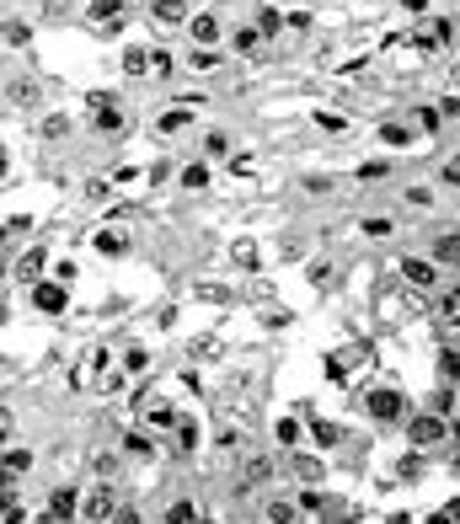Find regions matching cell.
<instances>
[{
    "label": "cell",
    "mask_w": 460,
    "mask_h": 524,
    "mask_svg": "<svg viewBox=\"0 0 460 524\" xmlns=\"http://www.w3.org/2000/svg\"><path fill=\"white\" fill-rule=\"evenodd\" d=\"M407 439H412V450H444L450 444V423H444V412H418L407 423Z\"/></svg>",
    "instance_id": "cell-1"
},
{
    "label": "cell",
    "mask_w": 460,
    "mask_h": 524,
    "mask_svg": "<svg viewBox=\"0 0 460 524\" xmlns=\"http://www.w3.org/2000/svg\"><path fill=\"white\" fill-rule=\"evenodd\" d=\"M118 492H113V482H91L86 492H81V519L86 524H113V514H118Z\"/></svg>",
    "instance_id": "cell-2"
},
{
    "label": "cell",
    "mask_w": 460,
    "mask_h": 524,
    "mask_svg": "<svg viewBox=\"0 0 460 524\" xmlns=\"http://www.w3.org/2000/svg\"><path fill=\"white\" fill-rule=\"evenodd\" d=\"M188 38H193V49H220V43H225L220 6H204V11H193V22H188Z\"/></svg>",
    "instance_id": "cell-3"
},
{
    "label": "cell",
    "mask_w": 460,
    "mask_h": 524,
    "mask_svg": "<svg viewBox=\"0 0 460 524\" xmlns=\"http://www.w3.org/2000/svg\"><path fill=\"white\" fill-rule=\"evenodd\" d=\"M402 279L412 289H428V295H434L439 289V262L434 257H402Z\"/></svg>",
    "instance_id": "cell-4"
},
{
    "label": "cell",
    "mask_w": 460,
    "mask_h": 524,
    "mask_svg": "<svg viewBox=\"0 0 460 524\" xmlns=\"http://www.w3.org/2000/svg\"><path fill=\"white\" fill-rule=\"evenodd\" d=\"M370 418H380V423L402 418V391H396V385H375L370 391Z\"/></svg>",
    "instance_id": "cell-5"
},
{
    "label": "cell",
    "mask_w": 460,
    "mask_h": 524,
    "mask_svg": "<svg viewBox=\"0 0 460 524\" xmlns=\"http://www.w3.org/2000/svg\"><path fill=\"white\" fill-rule=\"evenodd\" d=\"M273 476H279V460H273V455H247V460H241V482H247V487H268Z\"/></svg>",
    "instance_id": "cell-6"
},
{
    "label": "cell",
    "mask_w": 460,
    "mask_h": 524,
    "mask_svg": "<svg viewBox=\"0 0 460 524\" xmlns=\"http://www.w3.org/2000/svg\"><path fill=\"white\" fill-rule=\"evenodd\" d=\"M150 17H156L161 27H188L193 6H188V0H150Z\"/></svg>",
    "instance_id": "cell-7"
},
{
    "label": "cell",
    "mask_w": 460,
    "mask_h": 524,
    "mask_svg": "<svg viewBox=\"0 0 460 524\" xmlns=\"http://www.w3.org/2000/svg\"><path fill=\"white\" fill-rule=\"evenodd\" d=\"M380 145H391V150H407V145H418V129L402 118H380Z\"/></svg>",
    "instance_id": "cell-8"
},
{
    "label": "cell",
    "mask_w": 460,
    "mask_h": 524,
    "mask_svg": "<svg viewBox=\"0 0 460 524\" xmlns=\"http://www.w3.org/2000/svg\"><path fill=\"white\" fill-rule=\"evenodd\" d=\"M230 49H236L241 59H257V54L268 49V38L257 33V22H247V27H236V33H230Z\"/></svg>",
    "instance_id": "cell-9"
},
{
    "label": "cell",
    "mask_w": 460,
    "mask_h": 524,
    "mask_svg": "<svg viewBox=\"0 0 460 524\" xmlns=\"http://www.w3.org/2000/svg\"><path fill=\"white\" fill-rule=\"evenodd\" d=\"M434 321H439V332H444V337H450V343H455V337H460V289H450V295L439 300Z\"/></svg>",
    "instance_id": "cell-10"
},
{
    "label": "cell",
    "mask_w": 460,
    "mask_h": 524,
    "mask_svg": "<svg viewBox=\"0 0 460 524\" xmlns=\"http://www.w3.org/2000/svg\"><path fill=\"white\" fill-rule=\"evenodd\" d=\"M129 11V0H91L86 6V22L91 27H118V17Z\"/></svg>",
    "instance_id": "cell-11"
},
{
    "label": "cell",
    "mask_w": 460,
    "mask_h": 524,
    "mask_svg": "<svg viewBox=\"0 0 460 524\" xmlns=\"http://www.w3.org/2000/svg\"><path fill=\"white\" fill-rule=\"evenodd\" d=\"M418 49H423V54H439V49H450V22H444V17H434L428 27H418Z\"/></svg>",
    "instance_id": "cell-12"
},
{
    "label": "cell",
    "mask_w": 460,
    "mask_h": 524,
    "mask_svg": "<svg viewBox=\"0 0 460 524\" xmlns=\"http://www.w3.org/2000/svg\"><path fill=\"white\" fill-rule=\"evenodd\" d=\"M33 305H38V311L43 316H59V311H65V284H33Z\"/></svg>",
    "instance_id": "cell-13"
},
{
    "label": "cell",
    "mask_w": 460,
    "mask_h": 524,
    "mask_svg": "<svg viewBox=\"0 0 460 524\" xmlns=\"http://www.w3.org/2000/svg\"><path fill=\"white\" fill-rule=\"evenodd\" d=\"M27 471H33V450H22V444H11V450H6V482H22Z\"/></svg>",
    "instance_id": "cell-14"
},
{
    "label": "cell",
    "mask_w": 460,
    "mask_h": 524,
    "mask_svg": "<svg viewBox=\"0 0 460 524\" xmlns=\"http://www.w3.org/2000/svg\"><path fill=\"white\" fill-rule=\"evenodd\" d=\"M428 257L444 262V268H460V236H439L434 246H428Z\"/></svg>",
    "instance_id": "cell-15"
},
{
    "label": "cell",
    "mask_w": 460,
    "mask_h": 524,
    "mask_svg": "<svg viewBox=\"0 0 460 524\" xmlns=\"http://www.w3.org/2000/svg\"><path fill=\"white\" fill-rule=\"evenodd\" d=\"M188 123H193V113H188V107H177V113H161V118H156V134H166V140H177V134L188 129Z\"/></svg>",
    "instance_id": "cell-16"
},
{
    "label": "cell",
    "mask_w": 460,
    "mask_h": 524,
    "mask_svg": "<svg viewBox=\"0 0 460 524\" xmlns=\"http://www.w3.org/2000/svg\"><path fill=\"white\" fill-rule=\"evenodd\" d=\"M263 519H268V524H300V508L284 503V498H273V503L263 508Z\"/></svg>",
    "instance_id": "cell-17"
},
{
    "label": "cell",
    "mask_w": 460,
    "mask_h": 524,
    "mask_svg": "<svg viewBox=\"0 0 460 524\" xmlns=\"http://www.w3.org/2000/svg\"><path fill=\"white\" fill-rule=\"evenodd\" d=\"M86 466H91V476H97V482H113V471H118V455H113V450H97V455L86 460Z\"/></svg>",
    "instance_id": "cell-18"
},
{
    "label": "cell",
    "mask_w": 460,
    "mask_h": 524,
    "mask_svg": "<svg viewBox=\"0 0 460 524\" xmlns=\"http://www.w3.org/2000/svg\"><path fill=\"white\" fill-rule=\"evenodd\" d=\"M439 369H444V380H450V385H460V337L439 353Z\"/></svg>",
    "instance_id": "cell-19"
},
{
    "label": "cell",
    "mask_w": 460,
    "mask_h": 524,
    "mask_svg": "<svg viewBox=\"0 0 460 524\" xmlns=\"http://www.w3.org/2000/svg\"><path fill=\"white\" fill-rule=\"evenodd\" d=\"M49 514H54V519H75V514H81V503H75V492H70V487H59V492H54V508H49Z\"/></svg>",
    "instance_id": "cell-20"
},
{
    "label": "cell",
    "mask_w": 460,
    "mask_h": 524,
    "mask_svg": "<svg viewBox=\"0 0 460 524\" xmlns=\"http://www.w3.org/2000/svg\"><path fill=\"white\" fill-rule=\"evenodd\" d=\"M6 102H11V107H33V81H27V75H17V81L6 86Z\"/></svg>",
    "instance_id": "cell-21"
},
{
    "label": "cell",
    "mask_w": 460,
    "mask_h": 524,
    "mask_svg": "<svg viewBox=\"0 0 460 524\" xmlns=\"http://www.w3.org/2000/svg\"><path fill=\"white\" fill-rule=\"evenodd\" d=\"M124 70H129V75L156 70V54H145V49H124Z\"/></svg>",
    "instance_id": "cell-22"
},
{
    "label": "cell",
    "mask_w": 460,
    "mask_h": 524,
    "mask_svg": "<svg viewBox=\"0 0 460 524\" xmlns=\"http://www.w3.org/2000/svg\"><path fill=\"white\" fill-rule=\"evenodd\" d=\"M161 524H198V514H193L188 498H177V503H166V519Z\"/></svg>",
    "instance_id": "cell-23"
},
{
    "label": "cell",
    "mask_w": 460,
    "mask_h": 524,
    "mask_svg": "<svg viewBox=\"0 0 460 524\" xmlns=\"http://www.w3.org/2000/svg\"><path fill=\"white\" fill-rule=\"evenodd\" d=\"M38 134H43V140H65V134H70V113H49Z\"/></svg>",
    "instance_id": "cell-24"
},
{
    "label": "cell",
    "mask_w": 460,
    "mask_h": 524,
    "mask_svg": "<svg viewBox=\"0 0 460 524\" xmlns=\"http://www.w3.org/2000/svg\"><path fill=\"white\" fill-rule=\"evenodd\" d=\"M204 156H209V161H220V156H230V134H220V129H209V134H204Z\"/></svg>",
    "instance_id": "cell-25"
},
{
    "label": "cell",
    "mask_w": 460,
    "mask_h": 524,
    "mask_svg": "<svg viewBox=\"0 0 460 524\" xmlns=\"http://www.w3.org/2000/svg\"><path fill=\"white\" fill-rule=\"evenodd\" d=\"M209 177H214V172H209V166H204V161H193V166H182V188H209Z\"/></svg>",
    "instance_id": "cell-26"
},
{
    "label": "cell",
    "mask_w": 460,
    "mask_h": 524,
    "mask_svg": "<svg viewBox=\"0 0 460 524\" xmlns=\"http://www.w3.org/2000/svg\"><path fill=\"white\" fill-rule=\"evenodd\" d=\"M279 27H284V17H279V11H273V6H257V33H263V38H273Z\"/></svg>",
    "instance_id": "cell-27"
},
{
    "label": "cell",
    "mask_w": 460,
    "mask_h": 524,
    "mask_svg": "<svg viewBox=\"0 0 460 524\" xmlns=\"http://www.w3.org/2000/svg\"><path fill=\"white\" fill-rule=\"evenodd\" d=\"M295 476H300V482H321V460L316 455H295Z\"/></svg>",
    "instance_id": "cell-28"
},
{
    "label": "cell",
    "mask_w": 460,
    "mask_h": 524,
    "mask_svg": "<svg viewBox=\"0 0 460 524\" xmlns=\"http://www.w3.org/2000/svg\"><path fill=\"white\" fill-rule=\"evenodd\" d=\"M188 65H193V70H214V65H220V49H193Z\"/></svg>",
    "instance_id": "cell-29"
},
{
    "label": "cell",
    "mask_w": 460,
    "mask_h": 524,
    "mask_svg": "<svg viewBox=\"0 0 460 524\" xmlns=\"http://www.w3.org/2000/svg\"><path fill=\"white\" fill-rule=\"evenodd\" d=\"M150 450H156V444H150L145 434H129V439H124V455H134V460H145Z\"/></svg>",
    "instance_id": "cell-30"
},
{
    "label": "cell",
    "mask_w": 460,
    "mask_h": 524,
    "mask_svg": "<svg viewBox=\"0 0 460 524\" xmlns=\"http://www.w3.org/2000/svg\"><path fill=\"white\" fill-rule=\"evenodd\" d=\"M43 262H49V252H33V257H27L22 268H17V279H38V273H43Z\"/></svg>",
    "instance_id": "cell-31"
},
{
    "label": "cell",
    "mask_w": 460,
    "mask_h": 524,
    "mask_svg": "<svg viewBox=\"0 0 460 524\" xmlns=\"http://www.w3.org/2000/svg\"><path fill=\"white\" fill-rule=\"evenodd\" d=\"M380 177H391V161L386 166H380V161H364L359 166V182H380Z\"/></svg>",
    "instance_id": "cell-32"
},
{
    "label": "cell",
    "mask_w": 460,
    "mask_h": 524,
    "mask_svg": "<svg viewBox=\"0 0 460 524\" xmlns=\"http://www.w3.org/2000/svg\"><path fill=\"white\" fill-rule=\"evenodd\" d=\"M439 182H444V188H460V156H450L439 166Z\"/></svg>",
    "instance_id": "cell-33"
},
{
    "label": "cell",
    "mask_w": 460,
    "mask_h": 524,
    "mask_svg": "<svg viewBox=\"0 0 460 524\" xmlns=\"http://www.w3.org/2000/svg\"><path fill=\"white\" fill-rule=\"evenodd\" d=\"M391 220H386V214H370V220H364V236H391Z\"/></svg>",
    "instance_id": "cell-34"
},
{
    "label": "cell",
    "mask_w": 460,
    "mask_h": 524,
    "mask_svg": "<svg viewBox=\"0 0 460 524\" xmlns=\"http://www.w3.org/2000/svg\"><path fill=\"white\" fill-rule=\"evenodd\" d=\"M418 129L423 134H439V107H418Z\"/></svg>",
    "instance_id": "cell-35"
},
{
    "label": "cell",
    "mask_w": 460,
    "mask_h": 524,
    "mask_svg": "<svg viewBox=\"0 0 460 524\" xmlns=\"http://www.w3.org/2000/svg\"><path fill=\"white\" fill-rule=\"evenodd\" d=\"M407 204L412 209H434V188H407Z\"/></svg>",
    "instance_id": "cell-36"
},
{
    "label": "cell",
    "mask_w": 460,
    "mask_h": 524,
    "mask_svg": "<svg viewBox=\"0 0 460 524\" xmlns=\"http://www.w3.org/2000/svg\"><path fill=\"white\" fill-rule=\"evenodd\" d=\"M150 364V353L145 348H134V353H124V375H140V369Z\"/></svg>",
    "instance_id": "cell-37"
},
{
    "label": "cell",
    "mask_w": 460,
    "mask_h": 524,
    "mask_svg": "<svg viewBox=\"0 0 460 524\" xmlns=\"http://www.w3.org/2000/svg\"><path fill=\"white\" fill-rule=\"evenodd\" d=\"M113 524H145V514H140V508H134V503H124V508H118V514H113Z\"/></svg>",
    "instance_id": "cell-38"
},
{
    "label": "cell",
    "mask_w": 460,
    "mask_h": 524,
    "mask_svg": "<svg viewBox=\"0 0 460 524\" xmlns=\"http://www.w3.org/2000/svg\"><path fill=\"white\" fill-rule=\"evenodd\" d=\"M279 444H300V423H295V418L279 423Z\"/></svg>",
    "instance_id": "cell-39"
},
{
    "label": "cell",
    "mask_w": 460,
    "mask_h": 524,
    "mask_svg": "<svg viewBox=\"0 0 460 524\" xmlns=\"http://www.w3.org/2000/svg\"><path fill=\"white\" fill-rule=\"evenodd\" d=\"M97 129L102 134H118V129H124V118H118V113H97Z\"/></svg>",
    "instance_id": "cell-40"
},
{
    "label": "cell",
    "mask_w": 460,
    "mask_h": 524,
    "mask_svg": "<svg viewBox=\"0 0 460 524\" xmlns=\"http://www.w3.org/2000/svg\"><path fill=\"white\" fill-rule=\"evenodd\" d=\"M6 43H17V49H22V43H27V22H6Z\"/></svg>",
    "instance_id": "cell-41"
},
{
    "label": "cell",
    "mask_w": 460,
    "mask_h": 524,
    "mask_svg": "<svg viewBox=\"0 0 460 524\" xmlns=\"http://www.w3.org/2000/svg\"><path fill=\"white\" fill-rule=\"evenodd\" d=\"M97 246H102V252H124V246H129V241H124V236H113V230H107V236H102Z\"/></svg>",
    "instance_id": "cell-42"
},
{
    "label": "cell",
    "mask_w": 460,
    "mask_h": 524,
    "mask_svg": "<svg viewBox=\"0 0 460 524\" xmlns=\"http://www.w3.org/2000/svg\"><path fill=\"white\" fill-rule=\"evenodd\" d=\"M33 524H65V519H54V514H43V519H33Z\"/></svg>",
    "instance_id": "cell-43"
},
{
    "label": "cell",
    "mask_w": 460,
    "mask_h": 524,
    "mask_svg": "<svg viewBox=\"0 0 460 524\" xmlns=\"http://www.w3.org/2000/svg\"><path fill=\"white\" fill-rule=\"evenodd\" d=\"M209 6H230V0H209Z\"/></svg>",
    "instance_id": "cell-44"
}]
</instances>
